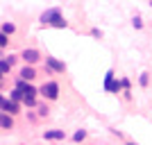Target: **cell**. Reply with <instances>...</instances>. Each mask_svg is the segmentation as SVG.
Masks as SVG:
<instances>
[{
	"label": "cell",
	"mask_w": 152,
	"mask_h": 145,
	"mask_svg": "<svg viewBox=\"0 0 152 145\" xmlns=\"http://www.w3.org/2000/svg\"><path fill=\"white\" fill-rule=\"evenodd\" d=\"M41 23H50L55 27H66V20L61 18L59 9H48V12L41 14Z\"/></svg>",
	"instance_id": "obj_1"
},
{
	"label": "cell",
	"mask_w": 152,
	"mask_h": 145,
	"mask_svg": "<svg viewBox=\"0 0 152 145\" xmlns=\"http://www.w3.org/2000/svg\"><path fill=\"white\" fill-rule=\"evenodd\" d=\"M41 93H43L48 100H57V98H59V86H57V82L43 84V86H41Z\"/></svg>",
	"instance_id": "obj_2"
},
{
	"label": "cell",
	"mask_w": 152,
	"mask_h": 145,
	"mask_svg": "<svg viewBox=\"0 0 152 145\" xmlns=\"http://www.w3.org/2000/svg\"><path fill=\"white\" fill-rule=\"evenodd\" d=\"M43 138L45 141H64L66 134H64V129H48V132H43Z\"/></svg>",
	"instance_id": "obj_3"
},
{
	"label": "cell",
	"mask_w": 152,
	"mask_h": 145,
	"mask_svg": "<svg viewBox=\"0 0 152 145\" xmlns=\"http://www.w3.org/2000/svg\"><path fill=\"white\" fill-rule=\"evenodd\" d=\"M2 114H18V107H16V102L14 100H7V98H2Z\"/></svg>",
	"instance_id": "obj_4"
},
{
	"label": "cell",
	"mask_w": 152,
	"mask_h": 145,
	"mask_svg": "<svg viewBox=\"0 0 152 145\" xmlns=\"http://www.w3.org/2000/svg\"><path fill=\"white\" fill-rule=\"evenodd\" d=\"M20 57L25 59V63H30V66H32V63L39 61V52H37V50H23V55H20Z\"/></svg>",
	"instance_id": "obj_5"
},
{
	"label": "cell",
	"mask_w": 152,
	"mask_h": 145,
	"mask_svg": "<svg viewBox=\"0 0 152 145\" xmlns=\"http://www.w3.org/2000/svg\"><path fill=\"white\" fill-rule=\"evenodd\" d=\"M37 77V70L32 68V66H25V68L20 70V79H25V82H32Z\"/></svg>",
	"instance_id": "obj_6"
},
{
	"label": "cell",
	"mask_w": 152,
	"mask_h": 145,
	"mask_svg": "<svg viewBox=\"0 0 152 145\" xmlns=\"http://www.w3.org/2000/svg\"><path fill=\"white\" fill-rule=\"evenodd\" d=\"M45 61H48V66H50L52 70H57V73H64V63L57 61L55 57H45Z\"/></svg>",
	"instance_id": "obj_7"
},
{
	"label": "cell",
	"mask_w": 152,
	"mask_h": 145,
	"mask_svg": "<svg viewBox=\"0 0 152 145\" xmlns=\"http://www.w3.org/2000/svg\"><path fill=\"white\" fill-rule=\"evenodd\" d=\"M0 125H2V129H12L14 127V120L9 114H2V118H0Z\"/></svg>",
	"instance_id": "obj_8"
},
{
	"label": "cell",
	"mask_w": 152,
	"mask_h": 145,
	"mask_svg": "<svg viewBox=\"0 0 152 145\" xmlns=\"http://www.w3.org/2000/svg\"><path fill=\"white\" fill-rule=\"evenodd\" d=\"M9 68H12V61H9L7 57H2V61H0V73H2V75H7V73H9Z\"/></svg>",
	"instance_id": "obj_9"
},
{
	"label": "cell",
	"mask_w": 152,
	"mask_h": 145,
	"mask_svg": "<svg viewBox=\"0 0 152 145\" xmlns=\"http://www.w3.org/2000/svg\"><path fill=\"white\" fill-rule=\"evenodd\" d=\"M9 98H12L14 102H18V100H25V93H23L20 88H14V91H12V95H9Z\"/></svg>",
	"instance_id": "obj_10"
},
{
	"label": "cell",
	"mask_w": 152,
	"mask_h": 145,
	"mask_svg": "<svg viewBox=\"0 0 152 145\" xmlns=\"http://www.w3.org/2000/svg\"><path fill=\"white\" fill-rule=\"evenodd\" d=\"M111 86H114V73L109 70L107 77H104V91H111Z\"/></svg>",
	"instance_id": "obj_11"
},
{
	"label": "cell",
	"mask_w": 152,
	"mask_h": 145,
	"mask_svg": "<svg viewBox=\"0 0 152 145\" xmlns=\"http://www.w3.org/2000/svg\"><path fill=\"white\" fill-rule=\"evenodd\" d=\"M86 138V132H84V129H77L75 134H73V141H75V143H80V141H84Z\"/></svg>",
	"instance_id": "obj_12"
},
{
	"label": "cell",
	"mask_w": 152,
	"mask_h": 145,
	"mask_svg": "<svg viewBox=\"0 0 152 145\" xmlns=\"http://www.w3.org/2000/svg\"><path fill=\"white\" fill-rule=\"evenodd\" d=\"M14 30H16V27H14L12 23H2V34H7V36H9V34H14Z\"/></svg>",
	"instance_id": "obj_13"
},
{
	"label": "cell",
	"mask_w": 152,
	"mask_h": 145,
	"mask_svg": "<svg viewBox=\"0 0 152 145\" xmlns=\"http://www.w3.org/2000/svg\"><path fill=\"white\" fill-rule=\"evenodd\" d=\"M23 104H25V107H34V104H37V100H34V98H25V100H23Z\"/></svg>",
	"instance_id": "obj_14"
},
{
	"label": "cell",
	"mask_w": 152,
	"mask_h": 145,
	"mask_svg": "<svg viewBox=\"0 0 152 145\" xmlns=\"http://www.w3.org/2000/svg\"><path fill=\"white\" fill-rule=\"evenodd\" d=\"M0 48H7V34H0Z\"/></svg>",
	"instance_id": "obj_15"
},
{
	"label": "cell",
	"mask_w": 152,
	"mask_h": 145,
	"mask_svg": "<svg viewBox=\"0 0 152 145\" xmlns=\"http://www.w3.org/2000/svg\"><path fill=\"white\" fill-rule=\"evenodd\" d=\"M48 111H50V109L45 107V104H41V107H39V114H41V116H48Z\"/></svg>",
	"instance_id": "obj_16"
},
{
	"label": "cell",
	"mask_w": 152,
	"mask_h": 145,
	"mask_svg": "<svg viewBox=\"0 0 152 145\" xmlns=\"http://www.w3.org/2000/svg\"><path fill=\"white\" fill-rule=\"evenodd\" d=\"M134 27H136V30H141V27H143V23H141V18H134Z\"/></svg>",
	"instance_id": "obj_17"
},
{
	"label": "cell",
	"mask_w": 152,
	"mask_h": 145,
	"mask_svg": "<svg viewBox=\"0 0 152 145\" xmlns=\"http://www.w3.org/2000/svg\"><path fill=\"white\" fill-rule=\"evenodd\" d=\"M141 84H143V86L148 84V73H143V75H141Z\"/></svg>",
	"instance_id": "obj_18"
},
{
	"label": "cell",
	"mask_w": 152,
	"mask_h": 145,
	"mask_svg": "<svg viewBox=\"0 0 152 145\" xmlns=\"http://www.w3.org/2000/svg\"><path fill=\"white\" fill-rule=\"evenodd\" d=\"M127 145H136V143H127Z\"/></svg>",
	"instance_id": "obj_19"
}]
</instances>
